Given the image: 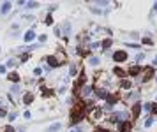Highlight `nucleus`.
Returning a JSON list of instances; mask_svg holds the SVG:
<instances>
[{
	"instance_id": "obj_1",
	"label": "nucleus",
	"mask_w": 157,
	"mask_h": 132,
	"mask_svg": "<svg viewBox=\"0 0 157 132\" xmlns=\"http://www.w3.org/2000/svg\"><path fill=\"white\" fill-rule=\"evenodd\" d=\"M111 122H115V123L129 122V113H125V111H117V113H113V116H111Z\"/></svg>"
},
{
	"instance_id": "obj_2",
	"label": "nucleus",
	"mask_w": 157,
	"mask_h": 132,
	"mask_svg": "<svg viewBox=\"0 0 157 132\" xmlns=\"http://www.w3.org/2000/svg\"><path fill=\"white\" fill-rule=\"evenodd\" d=\"M83 118H85V111L83 109H76V111H73V115H71V123H80Z\"/></svg>"
},
{
	"instance_id": "obj_3",
	"label": "nucleus",
	"mask_w": 157,
	"mask_h": 132,
	"mask_svg": "<svg viewBox=\"0 0 157 132\" xmlns=\"http://www.w3.org/2000/svg\"><path fill=\"white\" fill-rule=\"evenodd\" d=\"M127 58H129V56H127V53H125L124 50H118V51L113 53V60H115V62H125Z\"/></svg>"
},
{
	"instance_id": "obj_4",
	"label": "nucleus",
	"mask_w": 157,
	"mask_h": 132,
	"mask_svg": "<svg viewBox=\"0 0 157 132\" xmlns=\"http://www.w3.org/2000/svg\"><path fill=\"white\" fill-rule=\"evenodd\" d=\"M118 130H120V132H131V130H132L131 122H122V123H118Z\"/></svg>"
},
{
	"instance_id": "obj_5",
	"label": "nucleus",
	"mask_w": 157,
	"mask_h": 132,
	"mask_svg": "<svg viewBox=\"0 0 157 132\" xmlns=\"http://www.w3.org/2000/svg\"><path fill=\"white\" fill-rule=\"evenodd\" d=\"M46 62H48V67H58V63H60L57 56H46Z\"/></svg>"
},
{
	"instance_id": "obj_6",
	"label": "nucleus",
	"mask_w": 157,
	"mask_h": 132,
	"mask_svg": "<svg viewBox=\"0 0 157 132\" xmlns=\"http://www.w3.org/2000/svg\"><path fill=\"white\" fill-rule=\"evenodd\" d=\"M106 102H108V107H111L113 104H117V102H118V95H113V94H109V95L106 97Z\"/></svg>"
},
{
	"instance_id": "obj_7",
	"label": "nucleus",
	"mask_w": 157,
	"mask_h": 132,
	"mask_svg": "<svg viewBox=\"0 0 157 132\" xmlns=\"http://www.w3.org/2000/svg\"><path fill=\"white\" fill-rule=\"evenodd\" d=\"M95 95H97L99 99H106L109 94H108V90H106V88H95Z\"/></svg>"
},
{
	"instance_id": "obj_8",
	"label": "nucleus",
	"mask_w": 157,
	"mask_h": 132,
	"mask_svg": "<svg viewBox=\"0 0 157 132\" xmlns=\"http://www.w3.org/2000/svg\"><path fill=\"white\" fill-rule=\"evenodd\" d=\"M94 92V88L90 86V85H83V88H81V95L83 97H86V95H90Z\"/></svg>"
},
{
	"instance_id": "obj_9",
	"label": "nucleus",
	"mask_w": 157,
	"mask_h": 132,
	"mask_svg": "<svg viewBox=\"0 0 157 132\" xmlns=\"http://www.w3.org/2000/svg\"><path fill=\"white\" fill-rule=\"evenodd\" d=\"M131 76H138L140 72H141V67L140 65H132V67H129V71H127Z\"/></svg>"
},
{
	"instance_id": "obj_10",
	"label": "nucleus",
	"mask_w": 157,
	"mask_h": 132,
	"mask_svg": "<svg viewBox=\"0 0 157 132\" xmlns=\"http://www.w3.org/2000/svg\"><path fill=\"white\" fill-rule=\"evenodd\" d=\"M140 111H141V102H136L132 106V115L134 116H140Z\"/></svg>"
},
{
	"instance_id": "obj_11",
	"label": "nucleus",
	"mask_w": 157,
	"mask_h": 132,
	"mask_svg": "<svg viewBox=\"0 0 157 132\" xmlns=\"http://www.w3.org/2000/svg\"><path fill=\"white\" fill-rule=\"evenodd\" d=\"M152 76H154V69H152V67H148V69L145 71V76H143V83H147V81H148V79H150Z\"/></svg>"
},
{
	"instance_id": "obj_12",
	"label": "nucleus",
	"mask_w": 157,
	"mask_h": 132,
	"mask_svg": "<svg viewBox=\"0 0 157 132\" xmlns=\"http://www.w3.org/2000/svg\"><path fill=\"white\" fill-rule=\"evenodd\" d=\"M120 86L124 88V90H131V88H132V83H131L129 79H122V81H120Z\"/></svg>"
},
{
	"instance_id": "obj_13",
	"label": "nucleus",
	"mask_w": 157,
	"mask_h": 132,
	"mask_svg": "<svg viewBox=\"0 0 157 132\" xmlns=\"http://www.w3.org/2000/svg\"><path fill=\"white\" fill-rule=\"evenodd\" d=\"M11 6H12L11 2H6V4H4L2 7H0V12H2V14H7V12L11 11Z\"/></svg>"
},
{
	"instance_id": "obj_14",
	"label": "nucleus",
	"mask_w": 157,
	"mask_h": 132,
	"mask_svg": "<svg viewBox=\"0 0 157 132\" xmlns=\"http://www.w3.org/2000/svg\"><path fill=\"white\" fill-rule=\"evenodd\" d=\"M34 39H35V32H34V30H28V32L25 34V41L30 42V41H34Z\"/></svg>"
},
{
	"instance_id": "obj_15",
	"label": "nucleus",
	"mask_w": 157,
	"mask_h": 132,
	"mask_svg": "<svg viewBox=\"0 0 157 132\" xmlns=\"http://www.w3.org/2000/svg\"><path fill=\"white\" fill-rule=\"evenodd\" d=\"M115 76H118V78H125V74H127V71H124V69H120V67H115Z\"/></svg>"
},
{
	"instance_id": "obj_16",
	"label": "nucleus",
	"mask_w": 157,
	"mask_h": 132,
	"mask_svg": "<svg viewBox=\"0 0 157 132\" xmlns=\"http://www.w3.org/2000/svg\"><path fill=\"white\" fill-rule=\"evenodd\" d=\"M32 100H34V95H32V94H25L23 102H25V104H32Z\"/></svg>"
},
{
	"instance_id": "obj_17",
	"label": "nucleus",
	"mask_w": 157,
	"mask_h": 132,
	"mask_svg": "<svg viewBox=\"0 0 157 132\" xmlns=\"http://www.w3.org/2000/svg\"><path fill=\"white\" fill-rule=\"evenodd\" d=\"M60 129H62V125H60V123H53V125L48 129V132H57V130H60Z\"/></svg>"
},
{
	"instance_id": "obj_18",
	"label": "nucleus",
	"mask_w": 157,
	"mask_h": 132,
	"mask_svg": "<svg viewBox=\"0 0 157 132\" xmlns=\"http://www.w3.org/2000/svg\"><path fill=\"white\" fill-rule=\"evenodd\" d=\"M101 46H102V48H104V50H108V48H109V46H111V39H104V41H102V42H101Z\"/></svg>"
},
{
	"instance_id": "obj_19",
	"label": "nucleus",
	"mask_w": 157,
	"mask_h": 132,
	"mask_svg": "<svg viewBox=\"0 0 157 132\" xmlns=\"http://www.w3.org/2000/svg\"><path fill=\"white\" fill-rule=\"evenodd\" d=\"M9 79H11L12 83H18V81H19V76H18L16 72H11V74H9Z\"/></svg>"
},
{
	"instance_id": "obj_20",
	"label": "nucleus",
	"mask_w": 157,
	"mask_h": 132,
	"mask_svg": "<svg viewBox=\"0 0 157 132\" xmlns=\"http://www.w3.org/2000/svg\"><path fill=\"white\" fill-rule=\"evenodd\" d=\"M101 115H102V111H101V109H99V107H95V109H94V111H92V118H99Z\"/></svg>"
},
{
	"instance_id": "obj_21",
	"label": "nucleus",
	"mask_w": 157,
	"mask_h": 132,
	"mask_svg": "<svg viewBox=\"0 0 157 132\" xmlns=\"http://www.w3.org/2000/svg\"><path fill=\"white\" fill-rule=\"evenodd\" d=\"M69 74L71 76H76L78 74V67H76V65H71V67H69Z\"/></svg>"
},
{
	"instance_id": "obj_22",
	"label": "nucleus",
	"mask_w": 157,
	"mask_h": 132,
	"mask_svg": "<svg viewBox=\"0 0 157 132\" xmlns=\"http://www.w3.org/2000/svg\"><path fill=\"white\" fill-rule=\"evenodd\" d=\"M88 62H90V65H99L101 60H99L97 56H90V60H88Z\"/></svg>"
},
{
	"instance_id": "obj_23",
	"label": "nucleus",
	"mask_w": 157,
	"mask_h": 132,
	"mask_svg": "<svg viewBox=\"0 0 157 132\" xmlns=\"http://www.w3.org/2000/svg\"><path fill=\"white\" fill-rule=\"evenodd\" d=\"M154 125V116H150L147 122H145V129H148V127H152Z\"/></svg>"
},
{
	"instance_id": "obj_24",
	"label": "nucleus",
	"mask_w": 157,
	"mask_h": 132,
	"mask_svg": "<svg viewBox=\"0 0 157 132\" xmlns=\"http://www.w3.org/2000/svg\"><path fill=\"white\" fill-rule=\"evenodd\" d=\"M11 94H19V86L18 85H12L11 86Z\"/></svg>"
},
{
	"instance_id": "obj_25",
	"label": "nucleus",
	"mask_w": 157,
	"mask_h": 132,
	"mask_svg": "<svg viewBox=\"0 0 157 132\" xmlns=\"http://www.w3.org/2000/svg\"><path fill=\"white\" fill-rule=\"evenodd\" d=\"M143 109H145L147 113H152V104H148V102H147V104H143Z\"/></svg>"
},
{
	"instance_id": "obj_26",
	"label": "nucleus",
	"mask_w": 157,
	"mask_h": 132,
	"mask_svg": "<svg viewBox=\"0 0 157 132\" xmlns=\"http://www.w3.org/2000/svg\"><path fill=\"white\" fill-rule=\"evenodd\" d=\"M143 44H147V46H152V39H148V37H143Z\"/></svg>"
},
{
	"instance_id": "obj_27",
	"label": "nucleus",
	"mask_w": 157,
	"mask_h": 132,
	"mask_svg": "<svg viewBox=\"0 0 157 132\" xmlns=\"http://www.w3.org/2000/svg\"><path fill=\"white\" fill-rule=\"evenodd\" d=\"M44 23H46V25H51V23H53V18H51V16H46V19H44Z\"/></svg>"
},
{
	"instance_id": "obj_28",
	"label": "nucleus",
	"mask_w": 157,
	"mask_h": 132,
	"mask_svg": "<svg viewBox=\"0 0 157 132\" xmlns=\"http://www.w3.org/2000/svg\"><path fill=\"white\" fill-rule=\"evenodd\" d=\"M4 132H16V129H12L11 125H7V127H4Z\"/></svg>"
},
{
	"instance_id": "obj_29",
	"label": "nucleus",
	"mask_w": 157,
	"mask_h": 132,
	"mask_svg": "<svg viewBox=\"0 0 157 132\" xmlns=\"http://www.w3.org/2000/svg\"><path fill=\"white\" fill-rule=\"evenodd\" d=\"M6 115H7V109L2 106V107H0V116H6Z\"/></svg>"
},
{
	"instance_id": "obj_30",
	"label": "nucleus",
	"mask_w": 157,
	"mask_h": 132,
	"mask_svg": "<svg viewBox=\"0 0 157 132\" xmlns=\"http://www.w3.org/2000/svg\"><path fill=\"white\" fill-rule=\"evenodd\" d=\"M143 58H145V53H140V55H136V60H138V62H141Z\"/></svg>"
},
{
	"instance_id": "obj_31",
	"label": "nucleus",
	"mask_w": 157,
	"mask_h": 132,
	"mask_svg": "<svg viewBox=\"0 0 157 132\" xmlns=\"http://www.w3.org/2000/svg\"><path fill=\"white\" fill-rule=\"evenodd\" d=\"M34 74H35V76H41V74H42V69H39V67L34 69Z\"/></svg>"
},
{
	"instance_id": "obj_32",
	"label": "nucleus",
	"mask_w": 157,
	"mask_h": 132,
	"mask_svg": "<svg viewBox=\"0 0 157 132\" xmlns=\"http://www.w3.org/2000/svg\"><path fill=\"white\" fill-rule=\"evenodd\" d=\"M6 71H7L6 65H0V74H6Z\"/></svg>"
},
{
	"instance_id": "obj_33",
	"label": "nucleus",
	"mask_w": 157,
	"mask_h": 132,
	"mask_svg": "<svg viewBox=\"0 0 157 132\" xmlns=\"http://www.w3.org/2000/svg\"><path fill=\"white\" fill-rule=\"evenodd\" d=\"M23 116H25L27 120H30V118H32V113H30V111H25V115H23Z\"/></svg>"
},
{
	"instance_id": "obj_34",
	"label": "nucleus",
	"mask_w": 157,
	"mask_h": 132,
	"mask_svg": "<svg viewBox=\"0 0 157 132\" xmlns=\"http://www.w3.org/2000/svg\"><path fill=\"white\" fill-rule=\"evenodd\" d=\"M16 116H18V115H16V111H14V113H9V120H11V122H12Z\"/></svg>"
},
{
	"instance_id": "obj_35",
	"label": "nucleus",
	"mask_w": 157,
	"mask_h": 132,
	"mask_svg": "<svg viewBox=\"0 0 157 132\" xmlns=\"http://www.w3.org/2000/svg\"><path fill=\"white\" fill-rule=\"evenodd\" d=\"M97 6H99V7H106L108 2H104V0H102V2H97Z\"/></svg>"
},
{
	"instance_id": "obj_36",
	"label": "nucleus",
	"mask_w": 157,
	"mask_h": 132,
	"mask_svg": "<svg viewBox=\"0 0 157 132\" xmlns=\"http://www.w3.org/2000/svg\"><path fill=\"white\" fill-rule=\"evenodd\" d=\"M39 42H46V35H39Z\"/></svg>"
},
{
	"instance_id": "obj_37",
	"label": "nucleus",
	"mask_w": 157,
	"mask_h": 132,
	"mask_svg": "<svg viewBox=\"0 0 157 132\" xmlns=\"http://www.w3.org/2000/svg\"><path fill=\"white\" fill-rule=\"evenodd\" d=\"M19 60H21V62H25V60H28V55H21V56H19Z\"/></svg>"
},
{
	"instance_id": "obj_38",
	"label": "nucleus",
	"mask_w": 157,
	"mask_h": 132,
	"mask_svg": "<svg viewBox=\"0 0 157 132\" xmlns=\"http://www.w3.org/2000/svg\"><path fill=\"white\" fill-rule=\"evenodd\" d=\"M14 63H16L14 60H9V62H7V67H12V65H14Z\"/></svg>"
},
{
	"instance_id": "obj_39",
	"label": "nucleus",
	"mask_w": 157,
	"mask_h": 132,
	"mask_svg": "<svg viewBox=\"0 0 157 132\" xmlns=\"http://www.w3.org/2000/svg\"><path fill=\"white\" fill-rule=\"evenodd\" d=\"M95 132H108V130H106V129H97Z\"/></svg>"
},
{
	"instance_id": "obj_40",
	"label": "nucleus",
	"mask_w": 157,
	"mask_h": 132,
	"mask_svg": "<svg viewBox=\"0 0 157 132\" xmlns=\"http://www.w3.org/2000/svg\"><path fill=\"white\" fill-rule=\"evenodd\" d=\"M154 11H155V12H157V4H154Z\"/></svg>"
},
{
	"instance_id": "obj_41",
	"label": "nucleus",
	"mask_w": 157,
	"mask_h": 132,
	"mask_svg": "<svg viewBox=\"0 0 157 132\" xmlns=\"http://www.w3.org/2000/svg\"><path fill=\"white\" fill-rule=\"evenodd\" d=\"M154 65H157V56H155V58H154Z\"/></svg>"
},
{
	"instance_id": "obj_42",
	"label": "nucleus",
	"mask_w": 157,
	"mask_h": 132,
	"mask_svg": "<svg viewBox=\"0 0 157 132\" xmlns=\"http://www.w3.org/2000/svg\"><path fill=\"white\" fill-rule=\"evenodd\" d=\"M71 132H76V130H71Z\"/></svg>"
},
{
	"instance_id": "obj_43",
	"label": "nucleus",
	"mask_w": 157,
	"mask_h": 132,
	"mask_svg": "<svg viewBox=\"0 0 157 132\" xmlns=\"http://www.w3.org/2000/svg\"><path fill=\"white\" fill-rule=\"evenodd\" d=\"M155 100H157V97H155Z\"/></svg>"
}]
</instances>
